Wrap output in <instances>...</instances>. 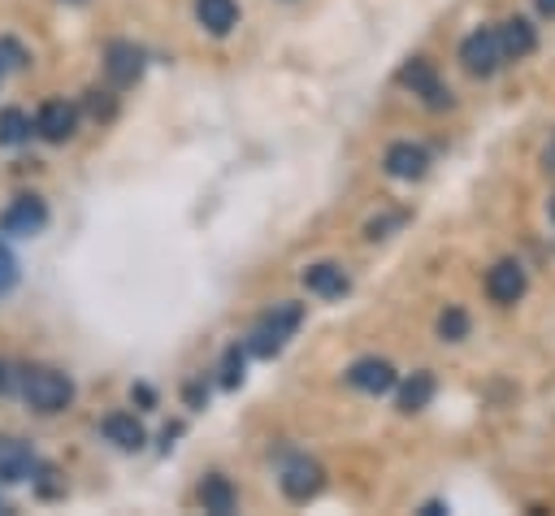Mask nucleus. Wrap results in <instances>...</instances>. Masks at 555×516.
Masks as SVG:
<instances>
[{
    "mask_svg": "<svg viewBox=\"0 0 555 516\" xmlns=\"http://www.w3.org/2000/svg\"><path fill=\"white\" fill-rule=\"evenodd\" d=\"M403 217H382V221H369V238H386L390 225H399Z\"/></svg>",
    "mask_w": 555,
    "mask_h": 516,
    "instance_id": "obj_25",
    "label": "nucleus"
},
{
    "mask_svg": "<svg viewBox=\"0 0 555 516\" xmlns=\"http://www.w3.org/2000/svg\"><path fill=\"white\" fill-rule=\"evenodd\" d=\"M321 486H325V468H321L317 460H308V455H295V460L282 468V494H286L291 503L317 499Z\"/></svg>",
    "mask_w": 555,
    "mask_h": 516,
    "instance_id": "obj_4",
    "label": "nucleus"
},
{
    "mask_svg": "<svg viewBox=\"0 0 555 516\" xmlns=\"http://www.w3.org/2000/svg\"><path fill=\"white\" fill-rule=\"evenodd\" d=\"M399 87H408L412 95H425L429 108H451V104H455L451 87H442V78H438V69H434L429 56H412V61L399 69Z\"/></svg>",
    "mask_w": 555,
    "mask_h": 516,
    "instance_id": "obj_3",
    "label": "nucleus"
},
{
    "mask_svg": "<svg viewBox=\"0 0 555 516\" xmlns=\"http://www.w3.org/2000/svg\"><path fill=\"white\" fill-rule=\"evenodd\" d=\"M17 65H26V52H22L13 39H0V82H4V74L17 69Z\"/></svg>",
    "mask_w": 555,
    "mask_h": 516,
    "instance_id": "obj_22",
    "label": "nucleus"
},
{
    "mask_svg": "<svg viewBox=\"0 0 555 516\" xmlns=\"http://www.w3.org/2000/svg\"><path fill=\"white\" fill-rule=\"evenodd\" d=\"M35 473V451L22 438L0 434V481H26Z\"/></svg>",
    "mask_w": 555,
    "mask_h": 516,
    "instance_id": "obj_15",
    "label": "nucleus"
},
{
    "mask_svg": "<svg viewBox=\"0 0 555 516\" xmlns=\"http://www.w3.org/2000/svg\"><path fill=\"white\" fill-rule=\"evenodd\" d=\"M434 390H438V382H434V373L429 369H416L403 386H399V412H421V408H429V399H434Z\"/></svg>",
    "mask_w": 555,
    "mask_h": 516,
    "instance_id": "obj_18",
    "label": "nucleus"
},
{
    "mask_svg": "<svg viewBox=\"0 0 555 516\" xmlns=\"http://www.w3.org/2000/svg\"><path fill=\"white\" fill-rule=\"evenodd\" d=\"M195 22L208 35H230L238 26V4L234 0H195Z\"/></svg>",
    "mask_w": 555,
    "mask_h": 516,
    "instance_id": "obj_16",
    "label": "nucleus"
},
{
    "mask_svg": "<svg viewBox=\"0 0 555 516\" xmlns=\"http://www.w3.org/2000/svg\"><path fill=\"white\" fill-rule=\"evenodd\" d=\"M30 139V117L22 108H0V143L4 147H17Z\"/></svg>",
    "mask_w": 555,
    "mask_h": 516,
    "instance_id": "obj_20",
    "label": "nucleus"
},
{
    "mask_svg": "<svg viewBox=\"0 0 555 516\" xmlns=\"http://www.w3.org/2000/svg\"><path fill=\"white\" fill-rule=\"evenodd\" d=\"M199 507L212 512V516H230V512L238 507V490H234V481H230L225 473H208V477L199 481Z\"/></svg>",
    "mask_w": 555,
    "mask_h": 516,
    "instance_id": "obj_14",
    "label": "nucleus"
},
{
    "mask_svg": "<svg viewBox=\"0 0 555 516\" xmlns=\"http://www.w3.org/2000/svg\"><path fill=\"white\" fill-rule=\"evenodd\" d=\"M43 225H48V204H43L39 195H17V199L4 208V217H0V230L13 234V238H30V234H39Z\"/></svg>",
    "mask_w": 555,
    "mask_h": 516,
    "instance_id": "obj_6",
    "label": "nucleus"
},
{
    "mask_svg": "<svg viewBox=\"0 0 555 516\" xmlns=\"http://www.w3.org/2000/svg\"><path fill=\"white\" fill-rule=\"evenodd\" d=\"M87 108L95 117H113V100H100V91H87Z\"/></svg>",
    "mask_w": 555,
    "mask_h": 516,
    "instance_id": "obj_24",
    "label": "nucleus"
},
{
    "mask_svg": "<svg viewBox=\"0 0 555 516\" xmlns=\"http://www.w3.org/2000/svg\"><path fill=\"white\" fill-rule=\"evenodd\" d=\"M538 9H542L546 17H555V0H538Z\"/></svg>",
    "mask_w": 555,
    "mask_h": 516,
    "instance_id": "obj_27",
    "label": "nucleus"
},
{
    "mask_svg": "<svg viewBox=\"0 0 555 516\" xmlns=\"http://www.w3.org/2000/svg\"><path fill=\"white\" fill-rule=\"evenodd\" d=\"M104 74H108V82L113 87H130L139 74H143V52L134 48V43H108V52H104Z\"/></svg>",
    "mask_w": 555,
    "mask_h": 516,
    "instance_id": "obj_11",
    "label": "nucleus"
},
{
    "mask_svg": "<svg viewBox=\"0 0 555 516\" xmlns=\"http://www.w3.org/2000/svg\"><path fill=\"white\" fill-rule=\"evenodd\" d=\"M542 160H546V169H555V139L546 143V152H542Z\"/></svg>",
    "mask_w": 555,
    "mask_h": 516,
    "instance_id": "obj_26",
    "label": "nucleus"
},
{
    "mask_svg": "<svg viewBox=\"0 0 555 516\" xmlns=\"http://www.w3.org/2000/svg\"><path fill=\"white\" fill-rule=\"evenodd\" d=\"M551 221H555V195H551Z\"/></svg>",
    "mask_w": 555,
    "mask_h": 516,
    "instance_id": "obj_28",
    "label": "nucleus"
},
{
    "mask_svg": "<svg viewBox=\"0 0 555 516\" xmlns=\"http://www.w3.org/2000/svg\"><path fill=\"white\" fill-rule=\"evenodd\" d=\"M520 295H525V265L520 260H499L486 273V299L499 304V308H512Z\"/></svg>",
    "mask_w": 555,
    "mask_h": 516,
    "instance_id": "obj_7",
    "label": "nucleus"
},
{
    "mask_svg": "<svg viewBox=\"0 0 555 516\" xmlns=\"http://www.w3.org/2000/svg\"><path fill=\"white\" fill-rule=\"evenodd\" d=\"M104 438L117 447V451H139L143 442H147V434H143V425L130 416V412H113V416H104Z\"/></svg>",
    "mask_w": 555,
    "mask_h": 516,
    "instance_id": "obj_17",
    "label": "nucleus"
},
{
    "mask_svg": "<svg viewBox=\"0 0 555 516\" xmlns=\"http://www.w3.org/2000/svg\"><path fill=\"white\" fill-rule=\"evenodd\" d=\"M494 35H499L503 61H520V56H529L538 48V30H533L529 17H507L503 26H494Z\"/></svg>",
    "mask_w": 555,
    "mask_h": 516,
    "instance_id": "obj_12",
    "label": "nucleus"
},
{
    "mask_svg": "<svg viewBox=\"0 0 555 516\" xmlns=\"http://www.w3.org/2000/svg\"><path fill=\"white\" fill-rule=\"evenodd\" d=\"M460 61H464V69L477 74V78L494 74V69L503 65L499 35H494V30H473V35H464V43H460Z\"/></svg>",
    "mask_w": 555,
    "mask_h": 516,
    "instance_id": "obj_5",
    "label": "nucleus"
},
{
    "mask_svg": "<svg viewBox=\"0 0 555 516\" xmlns=\"http://www.w3.org/2000/svg\"><path fill=\"white\" fill-rule=\"evenodd\" d=\"M347 382H351L356 390H364V395H386V390L399 382V373H395L390 360H382V356H364V360H356V364L347 369Z\"/></svg>",
    "mask_w": 555,
    "mask_h": 516,
    "instance_id": "obj_9",
    "label": "nucleus"
},
{
    "mask_svg": "<svg viewBox=\"0 0 555 516\" xmlns=\"http://www.w3.org/2000/svg\"><path fill=\"white\" fill-rule=\"evenodd\" d=\"M382 165H386V173H390V178L412 182V178H425V169H429V152H425L421 143H412V139H399V143H390V147H386Z\"/></svg>",
    "mask_w": 555,
    "mask_h": 516,
    "instance_id": "obj_8",
    "label": "nucleus"
},
{
    "mask_svg": "<svg viewBox=\"0 0 555 516\" xmlns=\"http://www.w3.org/2000/svg\"><path fill=\"white\" fill-rule=\"evenodd\" d=\"M0 386H4V369H0Z\"/></svg>",
    "mask_w": 555,
    "mask_h": 516,
    "instance_id": "obj_29",
    "label": "nucleus"
},
{
    "mask_svg": "<svg viewBox=\"0 0 555 516\" xmlns=\"http://www.w3.org/2000/svg\"><path fill=\"white\" fill-rule=\"evenodd\" d=\"M438 338H442V343H464V338H468V312H464L460 304H447V308L438 312Z\"/></svg>",
    "mask_w": 555,
    "mask_h": 516,
    "instance_id": "obj_19",
    "label": "nucleus"
},
{
    "mask_svg": "<svg viewBox=\"0 0 555 516\" xmlns=\"http://www.w3.org/2000/svg\"><path fill=\"white\" fill-rule=\"evenodd\" d=\"M35 130H39V139H48V143H65V139H74V130H78V108L65 104V100H48V104L39 108V117H35Z\"/></svg>",
    "mask_w": 555,
    "mask_h": 516,
    "instance_id": "obj_10",
    "label": "nucleus"
},
{
    "mask_svg": "<svg viewBox=\"0 0 555 516\" xmlns=\"http://www.w3.org/2000/svg\"><path fill=\"white\" fill-rule=\"evenodd\" d=\"M22 399L39 416H56L74 403V382L61 369H26L22 373Z\"/></svg>",
    "mask_w": 555,
    "mask_h": 516,
    "instance_id": "obj_1",
    "label": "nucleus"
},
{
    "mask_svg": "<svg viewBox=\"0 0 555 516\" xmlns=\"http://www.w3.org/2000/svg\"><path fill=\"white\" fill-rule=\"evenodd\" d=\"M13 282H17V260H13V251L0 243V295H9Z\"/></svg>",
    "mask_w": 555,
    "mask_h": 516,
    "instance_id": "obj_23",
    "label": "nucleus"
},
{
    "mask_svg": "<svg viewBox=\"0 0 555 516\" xmlns=\"http://www.w3.org/2000/svg\"><path fill=\"white\" fill-rule=\"evenodd\" d=\"M304 286H308L312 295H321V299H338V295L351 291V278H347L343 265L321 260V265H308V269H304Z\"/></svg>",
    "mask_w": 555,
    "mask_h": 516,
    "instance_id": "obj_13",
    "label": "nucleus"
},
{
    "mask_svg": "<svg viewBox=\"0 0 555 516\" xmlns=\"http://www.w3.org/2000/svg\"><path fill=\"white\" fill-rule=\"evenodd\" d=\"M243 356H247V347H238V343L225 347V356H221V386L234 390V386L243 382Z\"/></svg>",
    "mask_w": 555,
    "mask_h": 516,
    "instance_id": "obj_21",
    "label": "nucleus"
},
{
    "mask_svg": "<svg viewBox=\"0 0 555 516\" xmlns=\"http://www.w3.org/2000/svg\"><path fill=\"white\" fill-rule=\"evenodd\" d=\"M299 321H304V308L299 304H278V308H269L260 321H256V330H251V338L243 343L251 356H278L282 347H286V338L299 330Z\"/></svg>",
    "mask_w": 555,
    "mask_h": 516,
    "instance_id": "obj_2",
    "label": "nucleus"
}]
</instances>
